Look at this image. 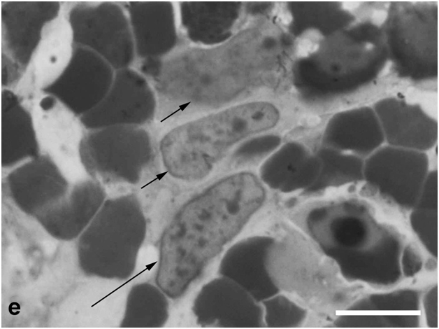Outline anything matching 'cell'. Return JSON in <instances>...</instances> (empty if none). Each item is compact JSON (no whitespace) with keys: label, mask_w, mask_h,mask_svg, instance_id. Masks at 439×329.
Masks as SVG:
<instances>
[{"label":"cell","mask_w":439,"mask_h":329,"mask_svg":"<svg viewBox=\"0 0 439 329\" xmlns=\"http://www.w3.org/2000/svg\"><path fill=\"white\" fill-rule=\"evenodd\" d=\"M427 169L428 158L424 152L389 146L368 156L364 176L398 204L411 206L421 195Z\"/></svg>","instance_id":"8"},{"label":"cell","mask_w":439,"mask_h":329,"mask_svg":"<svg viewBox=\"0 0 439 329\" xmlns=\"http://www.w3.org/2000/svg\"><path fill=\"white\" fill-rule=\"evenodd\" d=\"M192 309L201 327L254 328L264 322L259 302L239 284L220 275L203 285Z\"/></svg>","instance_id":"9"},{"label":"cell","mask_w":439,"mask_h":329,"mask_svg":"<svg viewBox=\"0 0 439 329\" xmlns=\"http://www.w3.org/2000/svg\"><path fill=\"white\" fill-rule=\"evenodd\" d=\"M20 66L13 60L1 55V83L9 85L16 80L20 76Z\"/></svg>","instance_id":"20"},{"label":"cell","mask_w":439,"mask_h":329,"mask_svg":"<svg viewBox=\"0 0 439 329\" xmlns=\"http://www.w3.org/2000/svg\"><path fill=\"white\" fill-rule=\"evenodd\" d=\"M145 232V218L138 200L126 195L103 204L83 241L96 254L99 273L122 277L133 268Z\"/></svg>","instance_id":"4"},{"label":"cell","mask_w":439,"mask_h":329,"mask_svg":"<svg viewBox=\"0 0 439 329\" xmlns=\"http://www.w3.org/2000/svg\"><path fill=\"white\" fill-rule=\"evenodd\" d=\"M104 192L101 187L88 183L75 190L68 208L50 214L45 222L50 229L69 231L77 228L82 221L86 223L101 207Z\"/></svg>","instance_id":"18"},{"label":"cell","mask_w":439,"mask_h":329,"mask_svg":"<svg viewBox=\"0 0 439 329\" xmlns=\"http://www.w3.org/2000/svg\"><path fill=\"white\" fill-rule=\"evenodd\" d=\"M266 200L261 179L250 172L238 171L181 204L161 232L157 286L170 299L182 298Z\"/></svg>","instance_id":"1"},{"label":"cell","mask_w":439,"mask_h":329,"mask_svg":"<svg viewBox=\"0 0 439 329\" xmlns=\"http://www.w3.org/2000/svg\"><path fill=\"white\" fill-rule=\"evenodd\" d=\"M264 321L271 327L287 326L300 314L294 307L282 297L265 300Z\"/></svg>","instance_id":"19"},{"label":"cell","mask_w":439,"mask_h":329,"mask_svg":"<svg viewBox=\"0 0 439 329\" xmlns=\"http://www.w3.org/2000/svg\"><path fill=\"white\" fill-rule=\"evenodd\" d=\"M157 113L154 90L144 76L126 68L116 71L103 99L80 116V121L89 130L113 126L142 127L152 121Z\"/></svg>","instance_id":"6"},{"label":"cell","mask_w":439,"mask_h":329,"mask_svg":"<svg viewBox=\"0 0 439 329\" xmlns=\"http://www.w3.org/2000/svg\"><path fill=\"white\" fill-rule=\"evenodd\" d=\"M114 76L113 69L103 58L75 46L64 71L43 90L75 115L82 116L103 99Z\"/></svg>","instance_id":"7"},{"label":"cell","mask_w":439,"mask_h":329,"mask_svg":"<svg viewBox=\"0 0 439 329\" xmlns=\"http://www.w3.org/2000/svg\"><path fill=\"white\" fill-rule=\"evenodd\" d=\"M135 52L161 59L175 48L178 35L173 5L168 1H131L127 6Z\"/></svg>","instance_id":"12"},{"label":"cell","mask_w":439,"mask_h":329,"mask_svg":"<svg viewBox=\"0 0 439 329\" xmlns=\"http://www.w3.org/2000/svg\"><path fill=\"white\" fill-rule=\"evenodd\" d=\"M272 245L258 237L236 242L224 253L219 274L239 284L259 302L269 298L278 288L268 268Z\"/></svg>","instance_id":"13"},{"label":"cell","mask_w":439,"mask_h":329,"mask_svg":"<svg viewBox=\"0 0 439 329\" xmlns=\"http://www.w3.org/2000/svg\"><path fill=\"white\" fill-rule=\"evenodd\" d=\"M80 160L104 183L137 185L150 176L161 179V159L151 134L142 127L113 126L90 130L79 145Z\"/></svg>","instance_id":"3"},{"label":"cell","mask_w":439,"mask_h":329,"mask_svg":"<svg viewBox=\"0 0 439 329\" xmlns=\"http://www.w3.org/2000/svg\"><path fill=\"white\" fill-rule=\"evenodd\" d=\"M1 163L14 165L38 156V144L30 113L9 90L1 92Z\"/></svg>","instance_id":"14"},{"label":"cell","mask_w":439,"mask_h":329,"mask_svg":"<svg viewBox=\"0 0 439 329\" xmlns=\"http://www.w3.org/2000/svg\"><path fill=\"white\" fill-rule=\"evenodd\" d=\"M69 20L75 46L94 52L117 71L132 63L136 52L129 20L117 4H79Z\"/></svg>","instance_id":"5"},{"label":"cell","mask_w":439,"mask_h":329,"mask_svg":"<svg viewBox=\"0 0 439 329\" xmlns=\"http://www.w3.org/2000/svg\"><path fill=\"white\" fill-rule=\"evenodd\" d=\"M278 118V111L272 104L250 102L175 126L159 142L162 165L176 181H201L236 145L274 127Z\"/></svg>","instance_id":"2"},{"label":"cell","mask_w":439,"mask_h":329,"mask_svg":"<svg viewBox=\"0 0 439 329\" xmlns=\"http://www.w3.org/2000/svg\"><path fill=\"white\" fill-rule=\"evenodd\" d=\"M333 127V137L343 149L359 157L369 156L384 141L373 109L361 107L340 115Z\"/></svg>","instance_id":"16"},{"label":"cell","mask_w":439,"mask_h":329,"mask_svg":"<svg viewBox=\"0 0 439 329\" xmlns=\"http://www.w3.org/2000/svg\"><path fill=\"white\" fill-rule=\"evenodd\" d=\"M373 110L390 146L424 152L436 144L438 122L419 106L386 98L377 102Z\"/></svg>","instance_id":"11"},{"label":"cell","mask_w":439,"mask_h":329,"mask_svg":"<svg viewBox=\"0 0 439 329\" xmlns=\"http://www.w3.org/2000/svg\"><path fill=\"white\" fill-rule=\"evenodd\" d=\"M10 182L17 200L29 211L58 195L64 188L56 164L45 155L34 158L17 168Z\"/></svg>","instance_id":"15"},{"label":"cell","mask_w":439,"mask_h":329,"mask_svg":"<svg viewBox=\"0 0 439 329\" xmlns=\"http://www.w3.org/2000/svg\"><path fill=\"white\" fill-rule=\"evenodd\" d=\"M59 10L56 1H9L1 6L3 41L8 53L21 67L28 65L44 26Z\"/></svg>","instance_id":"10"},{"label":"cell","mask_w":439,"mask_h":329,"mask_svg":"<svg viewBox=\"0 0 439 329\" xmlns=\"http://www.w3.org/2000/svg\"><path fill=\"white\" fill-rule=\"evenodd\" d=\"M168 298L159 286H137L129 298L123 326H164L169 315Z\"/></svg>","instance_id":"17"}]
</instances>
